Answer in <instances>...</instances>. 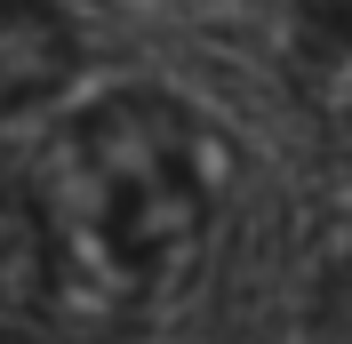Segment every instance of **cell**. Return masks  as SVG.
<instances>
[{
  "instance_id": "1",
  "label": "cell",
  "mask_w": 352,
  "mask_h": 344,
  "mask_svg": "<svg viewBox=\"0 0 352 344\" xmlns=\"http://www.w3.org/2000/svg\"><path fill=\"white\" fill-rule=\"evenodd\" d=\"M217 216V152L160 88H104L16 176V240L41 312L104 336L184 280Z\"/></svg>"
},
{
  "instance_id": "2",
  "label": "cell",
  "mask_w": 352,
  "mask_h": 344,
  "mask_svg": "<svg viewBox=\"0 0 352 344\" xmlns=\"http://www.w3.org/2000/svg\"><path fill=\"white\" fill-rule=\"evenodd\" d=\"M80 72V24L65 0H0V112H41Z\"/></svg>"
},
{
  "instance_id": "3",
  "label": "cell",
  "mask_w": 352,
  "mask_h": 344,
  "mask_svg": "<svg viewBox=\"0 0 352 344\" xmlns=\"http://www.w3.org/2000/svg\"><path fill=\"white\" fill-rule=\"evenodd\" d=\"M288 72L305 88V105L352 144V0H312L288 41Z\"/></svg>"
},
{
  "instance_id": "4",
  "label": "cell",
  "mask_w": 352,
  "mask_h": 344,
  "mask_svg": "<svg viewBox=\"0 0 352 344\" xmlns=\"http://www.w3.org/2000/svg\"><path fill=\"white\" fill-rule=\"evenodd\" d=\"M0 344H96L88 328H72V321H56V312H41V321H16Z\"/></svg>"
}]
</instances>
